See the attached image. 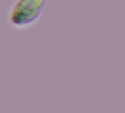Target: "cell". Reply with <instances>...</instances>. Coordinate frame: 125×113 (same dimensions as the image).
<instances>
[{"label":"cell","instance_id":"cell-1","mask_svg":"<svg viewBox=\"0 0 125 113\" xmlns=\"http://www.w3.org/2000/svg\"><path fill=\"white\" fill-rule=\"evenodd\" d=\"M48 0H12L7 13L8 26L18 32L33 28L41 20Z\"/></svg>","mask_w":125,"mask_h":113}]
</instances>
